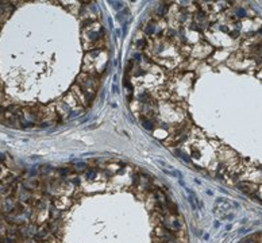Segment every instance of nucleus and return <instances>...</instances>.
<instances>
[{"instance_id": "obj_1", "label": "nucleus", "mask_w": 262, "mask_h": 243, "mask_svg": "<svg viewBox=\"0 0 262 243\" xmlns=\"http://www.w3.org/2000/svg\"><path fill=\"white\" fill-rule=\"evenodd\" d=\"M215 213L220 220H226L232 217V208L227 199H218L215 205Z\"/></svg>"}]
</instances>
